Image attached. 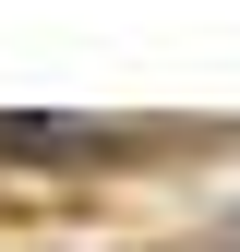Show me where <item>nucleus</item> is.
I'll list each match as a JSON object with an SVG mask.
<instances>
[{
	"mask_svg": "<svg viewBox=\"0 0 240 252\" xmlns=\"http://www.w3.org/2000/svg\"><path fill=\"white\" fill-rule=\"evenodd\" d=\"M108 120H0V156L12 168H60V156H108Z\"/></svg>",
	"mask_w": 240,
	"mask_h": 252,
	"instance_id": "nucleus-1",
	"label": "nucleus"
}]
</instances>
